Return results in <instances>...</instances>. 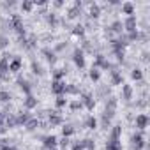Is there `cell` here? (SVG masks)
Returning <instances> with one entry per match:
<instances>
[{"mask_svg":"<svg viewBox=\"0 0 150 150\" xmlns=\"http://www.w3.org/2000/svg\"><path fill=\"white\" fill-rule=\"evenodd\" d=\"M106 150H122V145H120V141H118V139L110 138V141L106 143Z\"/></svg>","mask_w":150,"mask_h":150,"instance_id":"1","label":"cell"},{"mask_svg":"<svg viewBox=\"0 0 150 150\" xmlns=\"http://www.w3.org/2000/svg\"><path fill=\"white\" fill-rule=\"evenodd\" d=\"M51 90H53L55 94H62V92H65V85H64L60 80H55V81H53V87H51Z\"/></svg>","mask_w":150,"mask_h":150,"instance_id":"2","label":"cell"},{"mask_svg":"<svg viewBox=\"0 0 150 150\" xmlns=\"http://www.w3.org/2000/svg\"><path fill=\"white\" fill-rule=\"evenodd\" d=\"M146 124H148V118H146V115H138V117H136V127H139V129H145V127H146Z\"/></svg>","mask_w":150,"mask_h":150,"instance_id":"3","label":"cell"},{"mask_svg":"<svg viewBox=\"0 0 150 150\" xmlns=\"http://www.w3.org/2000/svg\"><path fill=\"white\" fill-rule=\"evenodd\" d=\"M11 23H13V27L18 30V32H23V25H21V18L18 16V14H14L13 16V20H11Z\"/></svg>","mask_w":150,"mask_h":150,"instance_id":"4","label":"cell"},{"mask_svg":"<svg viewBox=\"0 0 150 150\" xmlns=\"http://www.w3.org/2000/svg\"><path fill=\"white\" fill-rule=\"evenodd\" d=\"M125 28H127L129 32H134V28H136V18H134V16H129V18L125 20Z\"/></svg>","mask_w":150,"mask_h":150,"instance_id":"5","label":"cell"},{"mask_svg":"<svg viewBox=\"0 0 150 150\" xmlns=\"http://www.w3.org/2000/svg\"><path fill=\"white\" fill-rule=\"evenodd\" d=\"M20 67H21V60H20V58H14L13 62H9V71L18 72V71H20Z\"/></svg>","mask_w":150,"mask_h":150,"instance_id":"6","label":"cell"},{"mask_svg":"<svg viewBox=\"0 0 150 150\" xmlns=\"http://www.w3.org/2000/svg\"><path fill=\"white\" fill-rule=\"evenodd\" d=\"M74 62H76L78 67H83V65H85V58H83V53H81V51H76V53H74Z\"/></svg>","mask_w":150,"mask_h":150,"instance_id":"7","label":"cell"},{"mask_svg":"<svg viewBox=\"0 0 150 150\" xmlns=\"http://www.w3.org/2000/svg\"><path fill=\"white\" fill-rule=\"evenodd\" d=\"M132 141H134V146L136 148H141L145 143H143V136L141 134H136V136H132Z\"/></svg>","mask_w":150,"mask_h":150,"instance_id":"8","label":"cell"},{"mask_svg":"<svg viewBox=\"0 0 150 150\" xmlns=\"http://www.w3.org/2000/svg\"><path fill=\"white\" fill-rule=\"evenodd\" d=\"M122 11H124L125 14H132L134 6H132V4H129V2H125V4H122Z\"/></svg>","mask_w":150,"mask_h":150,"instance_id":"9","label":"cell"},{"mask_svg":"<svg viewBox=\"0 0 150 150\" xmlns=\"http://www.w3.org/2000/svg\"><path fill=\"white\" fill-rule=\"evenodd\" d=\"M44 145L50 148V146H55L57 145V138L55 136H48V138H44Z\"/></svg>","mask_w":150,"mask_h":150,"instance_id":"10","label":"cell"},{"mask_svg":"<svg viewBox=\"0 0 150 150\" xmlns=\"http://www.w3.org/2000/svg\"><path fill=\"white\" fill-rule=\"evenodd\" d=\"M6 71H9V60L2 58L0 60V72H6Z\"/></svg>","mask_w":150,"mask_h":150,"instance_id":"11","label":"cell"},{"mask_svg":"<svg viewBox=\"0 0 150 150\" xmlns=\"http://www.w3.org/2000/svg\"><path fill=\"white\" fill-rule=\"evenodd\" d=\"M120 131H122V127H120V125H115V127H113V131H111V138L120 139Z\"/></svg>","mask_w":150,"mask_h":150,"instance_id":"12","label":"cell"},{"mask_svg":"<svg viewBox=\"0 0 150 150\" xmlns=\"http://www.w3.org/2000/svg\"><path fill=\"white\" fill-rule=\"evenodd\" d=\"M131 96H132L131 87L129 85H124V99H131Z\"/></svg>","mask_w":150,"mask_h":150,"instance_id":"13","label":"cell"},{"mask_svg":"<svg viewBox=\"0 0 150 150\" xmlns=\"http://www.w3.org/2000/svg\"><path fill=\"white\" fill-rule=\"evenodd\" d=\"M35 104H37V101H35L34 97H30V96H28V97H27V101H25V106H27V108H34Z\"/></svg>","mask_w":150,"mask_h":150,"instance_id":"14","label":"cell"},{"mask_svg":"<svg viewBox=\"0 0 150 150\" xmlns=\"http://www.w3.org/2000/svg\"><path fill=\"white\" fill-rule=\"evenodd\" d=\"M9 99H11V94L9 92H0V101H2V103H6Z\"/></svg>","mask_w":150,"mask_h":150,"instance_id":"15","label":"cell"},{"mask_svg":"<svg viewBox=\"0 0 150 150\" xmlns=\"http://www.w3.org/2000/svg\"><path fill=\"white\" fill-rule=\"evenodd\" d=\"M62 132H64V136H71V134L74 132V129H72L71 125H67V127H64V131H62Z\"/></svg>","mask_w":150,"mask_h":150,"instance_id":"16","label":"cell"},{"mask_svg":"<svg viewBox=\"0 0 150 150\" xmlns=\"http://www.w3.org/2000/svg\"><path fill=\"white\" fill-rule=\"evenodd\" d=\"M50 122H51V124H60V117H58V115H51V117H50Z\"/></svg>","mask_w":150,"mask_h":150,"instance_id":"17","label":"cell"},{"mask_svg":"<svg viewBox=\"0 0 150 150\" xmlns=\"http://www.w3.org/2000/svg\"><path fill=\"white\" fill-rule=\"evenodd\" d=\"M132 78H134V80H141V71L134 69V71H132Z\"/></svg>","mask_w":150,"mask_h":150,"instance_id":"18","label":"cell"},{"mask_svg":"<svg viewBox=\"0 0 150 150\" xmlns=\"http://www.w3.org/2000/svg\"><path fill=\"white\" fill-rule=\"evenodd\" d=\"M90 14H92V16H99V7H97V6H94V7L90 9Z\"/></svg>","mask_w":150,"mask_h":150,"instance_id":"19","label":"cell"},{"mask_svg":"<svg viewBox=\"0 0 150 150\" xmlns=\"http://www.w3.org/2000/svg\"><path fill=\"white\" fill-rule=\"evenodd\" d=\"M20 85H21V88H23V90H25L27 94L30 92V88H28V85H27V81H20Z\"/></svg>","mask_w":150,"mask_h":150,"instance_id":"20","label":"cell"},{"mask_svg":"<svg viewBox=\"0 0 150 150\" xmlns=\"http://www.w3.org/2000/svg\"><path fill=\"white\" fill-rule=\"evenodd\" d=\"M85 104H87V108H94V103L90 97H85Z\"/></svg>","mask_w":150,"mask_h":150,"instance_id":"21","label":"cell"},{"mask_svg":"<svg viewBox=\"0 0 150 150\" xmlns=\"http://www.w3.org/2000/svg\"><path fill=\"white\" fill-rule=\"evenodd\" d=\"M90 76H92V80H99V72L92 69V72H90Z\"/></svg>","mask_w":150,"mask_h":150,"instance_id":"22","label":"cell"},{"mask_svg":"<svg viewBox=\"0 0 150 150\" xmlns=\"http://www.w3.org/2000/svg\"><path fill=\"white\" fill-rule=\"evenodd\" d=\"M21 7H23L25 11H30V9H32V4H30V2H25V4H23Z\"/></svg>","mask_w":150,"mask_h":150,"instance_id":"23","label":"cell"},{"mask_svg":"<svg viewBox=\"0 0 150 150\" xmlns=\"http://www.w3.org/2000/svg\"><path fill=\"white\" fill-rule=\"evenodd\" d=\"M96 124H97V122H96V118H90V120H88V125H90L92 129L96 127Z\"/></svg>","mask_w":150,"mask_h":150,"instance_id":"24","label":"cell"},{"mask_svg":"<svg viewBox=\"0 0 150 150\" xmlns=\"http://www.w3.org/2000/svg\"><path fill=\"white\" fill-rule=\"evenodd\" d=\"M74 34H83V28H81V27H76V30H74Z\"/></svg>","mask_w":150,"mask_h":150,"instance_id":"25","label":"cell"},{"mask_svg":"<svg viewBox=\"0 0 150 150\" xmlns=\"http://www.w3.org/2000/svg\"><path fill=\"white\" fill-rule=\"evenodd\" d=\"M57 104H58V106H64V104H65V101H64V99H62V97H60V99H58V101H57Z\"/></svg>","mask_w":150,"mask_h":150,"instance_id":"26","label":"cell"},{"mask_svg":"<svg viewBox=\"0 0 150 150\" xmlns=\"http://www.w3.org/2000/svg\"><path fill=\"white\" fill-rule=\"evenodd\" d=\"M72 150H83V145H76V146H74Z\"/></svg>","mask_w":150,"mask_h":150,"instance_id":"27","label":"cell"},{"mask_svg":"<svg viewBox=\"0 0 150 150\" xmlns=\"http://www.w3.org/2000/svg\"><path fill=\"white\" fill-rule=\"evenodd\" d=\"M2 150H16L14 146H2Z\"/></svg>","mask_w":150,"mask_h":150,"instance_id":"28","label":"cell"},{"mask_svg":"<svg viewBox=\"0 0 150 150\" xmlns=\"http://www.w3.org/2000/svg\"><path fill=\"white\" fill-rule=\"evenodd\" d=\"M0 127H2V117H0Z\"/></svg>","mask_w":150,"mask_h":150,"instance_id":"29","label":"cell"}]
</instances>
